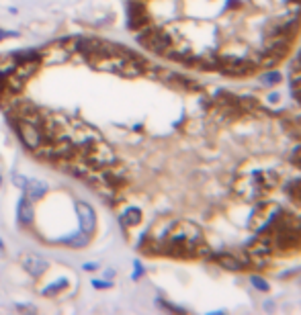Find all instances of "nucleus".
<instances>
[{
	"label": "nucleus",
	"mask_w": 301,
	"mask_h": 315,
	"mask_svg": "<svg viewBox=\"0 0 301 315\" xmlns=\"http://www.w3.org/2000/svg\"><path fill=\"white\" fill-rule=\"evenodd\" d=\"M299 64H301V53H299Z\"/></svg>",
	"instance_id": "25"
},
{
	"label": "nucleus",
	"mask_w": 301,
	"mask_h": 315,
	"mask_svg": "<svg viewBox=\"0 0 301 315\" xmlns=\"http://www.w3.org/2000/svg\"><path fill=\"white\" fill-rule=\"evenodd\" d=\"M90 282H92L94 289H101V291L111 289V286H113V282H111V280H99V279H94V280H90Z\"/></svg>",
	"instance_id": "16"
},
{
	"label": "nucleus",
	"mask_w": 301,
	"mask_h": 315,
	"mask_svg": "<svg viewBox=\"0 0 301 315\" xmlns=\"http://www.w3.org/2000/svg\"><path fill=\"white\" fill-rule=\"evenodd\" d=\"M76 215L80 229L88 236H94V231H97V213H94V209L84 201H76Z\"/></svg>",
	"instance_id": "3"
},
{
	"label": "nucleus",
	"mask_w": 301,
	"mask_h": 315,
	"mask_svg": "<svg viewBox=\"0 0 301 315\" xmlns=\"http://www.w3.org/2000/svg\"><path fill=\"white\" fill-rule=\"evenodd\" d=\"M263 80L268 82V84H277V82H281V74H277V72H268V74L263 76Z\"/></svg>",
	"instance_id": "18"
},
{
	"label": "nucleus",
	"mask_w": 301,
	"mask_h": 315,
	"mask_svg": "<svg viewBox=\"0 0 301 315\" xmlns=\"http://www.w3.org/2000/svg\"><path fill=\"white\" fill-rule=\"evenodd\" d=\"M287 193H289V197L295 201V205H301V182L291 184L289 188H287Z\"/></svg>",
	"instance_id": "14"
},
{
	"label": "nucleus",
	"mask_w": 301,
	"mask_h": 315,
	"mask_svg": "<svg viewBox=\"0 0 301 315\" xmlns=\"http://www.w3.org/2000/svg\"><path fill=\"white\" fill-rule=\"evenodd\" d=\"M121 223L123 227H138L142 223V211L138 207H127L121 213Z\"/></svg>",
	"instance_id": "11"
},
{
	"label": "nucleus",
	"mask_w": 301,
	"mask_h": 315,
	"mask_svg": "<svg viewBox=\"0 0 301 315\" xmlns=\"http://www.w3.org/2000/svg\"><path fill=\"white\" fill-rule=\"evenodd\" d=\"M99 268H101V264H97V262H84V264H82V270H84V272H94Z\"/></svg>",
	"instance_id": "20"
},
{
	"label": "nucleus",
	"mask_w": 301,
	"mask_h": 315,
	"mask_svg": "<svg viewBox=\"0 0 301 315\" xmlns=\"http://www.w3.org/2000/svg\"><path fill=\"white\" fill-rule=\"evenodd\" d=\"M17 219L21 225H31L35 221V207H33V201H29L25 195L19 199L17 203Z\"/></svg>",
	"instance_id": "6"
},
{
	"label": "nucleus",
	"mask_w": 301,
	"mask_h": 315,
	"mask_svg": "<svg viewBox=\"0 0 301 315\" xmlns=\"http://www.w3.org/2000/svg\"><path fill=\"white\" fill-rule=\"evenodd\" d=\"M291 164H293V166H297L299 170H301V147H295L293 149V154H291Z\"/></svg>",
	"instance_id": "17"
},
{
	"label": "nucleus",
	"mask_w": 301,
	"mask_h": 315,
	"mask_svg": "<svg viewBox=\"0 0 301 315\" xmlns=\"http://www.w3.org/2000/svg\"><path fill=\"white\" fill-rule=\"evenodd\" d=\"M252 282H254V286H258V289H261V291H266V289H268V286L264 284V280H263V279H256V277H254V279H252Z\"/></svg>",
	"instance_id": "21"
},
{
	"label": "nucleus",
	"mask_w": 301,
	"mask_h": 315,
	"mask_svg": "<svg viewBox=\"0 0 301 315\" xmlns=\"http://www.w3.org/2000/svg\"><path fill=\"white\" fill-rule=\"evenodd\" d=\"M152 23V17H150V12H144V15H140V17H133V19H127V27L131 31H140V29H144L146 25H150Z\"/></svg>",
	"instance_id": "13"
},
{
	"label": "nucleus",
	"mask_w": 301,
	"mask_h": 315,
	"mask_svg": "<svg viewBox=\"0 0 301 315\" xmlns=\"http://www.w3.org/2000/svg\"><path fill=\"white\" fill-rule=\"evenodd\" d=\"M0 186H2V174H0Z\"/></svg>",
	"instance_id": "24"
},
{
	"label": "nucleus",
	"mask_w": 301,
	"mask_h": 315,
	"mask_svg": "<svg viewBox=\"0 0 301 315\" xmlns=\"http://www.w3.org/2000/svg\"><path fill=\"white\" fill-rule=\"evenodd\" d=\"M10 180H12V184H15L17 188H21V190H23V188L27 186V180H29V178H27L25 174H19V172H12V174H10Z\"/></svg>",
	"instance_id": "15"
},
{
	"label": "nucleus",
	"mask_w": 301,
	"mask_h": 315,
	"mask_svg": "<svg viewBox=\"0 0 301 315\" xmlns=\"http://www.w3.org/2000/svg\"><path fill=\"white\" fill-rule=\"evenodd\" d=\"M90 240H92V236H88L82 229H78L68 238L58 240V244H64V245H68V248H72V250H82V248H86V245L90 244Z\"/></svg>",
	"instance_id": "7"
},
{
	"label": "nucleus",
	"mask_w": 301,
	"mask_h": 315,
	"mask_svg": "<svg viewBox=\"0 0 301 315\" xmlns=\"http://www.w3.org/2000/svg\"><path fill=\"white\" fill-rule=\"evenodd\" d=\"M8 37H21L19 31H6V29H0V41L2 39H8Z\"/></svg>",
	"instance_id": "19"
},
{
	"label": "nucleus",
	"mask_w": 301,
	"mask_h": 315,
	"mask_svg": "<svg viewBox=\"0 0 301 315\" xmlns=\"http://www.w3.org/2000/svg\"><path fill=\"white\" fill-rule=\"evenodd\" d=\"M17 309L19 311H35V307H31V305H19V303H17Z\"/></svg>",
	"instance_id": "22"
},
{
	"label": "nucleus",
	"mask_w": 301,
	"mask_h": 315,
	"mask_svg": "<svg viewBox=\"0 0 301 315\" xmlns=\"http://www.w3.org/2000/svg\"><path fill=\"white\" fill-rule=\"evenodd\" d=\"M211 260H215L217 264L224 266V268H227V270H238V268H242V264H244L238 256L227 254V252H224V254H213Z\"/></svg>",
	"instance_id": "9"
},
{
	"label": "nucleus",
	"mask_w": 301,
	"mask_h": 315,
	"mask_svg": "<svg viewBox=\"0 0 301 315\" xmlns=\"http://www.w3.org/2000/svg\"><path fill=\"white\" fill-rule=\"evenodd\" d=\"M39 53H41V64H45V66H60V64H66L68 60L74 56L70 47L58 43V41H56L53 45L41 47Z\"/></svg>",
	"instance_id": "2"
},
{
	"label": "nucleus",
	"mask_w": 301,
	"mask_h": 315,
	"mask_svg": "<svg viewBox=\"0 0 301 315\" xmlns=\"http://www.w3.org/2000/svg\"><path fill=\"white\" fill-rule=\"evenodd\" d=\"M0 252H4V240L0 238Z\"/></svg>",
	"instance_id": "23"
},
{
	"label": "nucleus",
	"mask_w": 301,
	"mask_h": 315,
	"mask_svg": "<svg viewBox=\"0 0 301 315\" xmlns=\"http://www.w3.org/2000/svg\"><path fill=\"white\" fill-rule=\"evenodd\" d=\"M8 60L12 64H25V62H41L39 49H21V51H8Z\"/></svg>",
	"instance_id": "8"
},
{
	"label": "nucleus",
	"mask_w": 301,
	"mask_h": 315,
	"mask_svg": "<svg viewBox=\"0 0 301 315\" xmlns=\"http://www.w3.org/2000/svg\"><path fill=\"white\" fill-rule=\"evenodd\" d=\"M15 129H17V133H19L23 145H25L27 149H31V152L45 143L43 131H41L39 127H35V125H31V123H25V121L19 119V123L15 125Z\"/></svg>",
	"instance_id": "1"
},
{
	"label": "nucleus",
	"mask_w": 301,
	"mask_h": 315,
	"mask_svg": "<svg viewBox=\"0 0 301 315\" xmlns=\"http://www.w3.org/2000/svg\"><path fill=\"white\" fill-rule=\"evenodd\" d=\"M49 190V184L45 180H39V178H29L27 180V186L23 188V195L29 199V201H41Z\"/></svg>",
	"instance_id": "5"
},
{
	"label": "nucleus",
	"mask_w": 301,
	"mask_h": 315,
	"mask_svg": "<svg viewBox=\"0 0 301 315\" xmlns=\"http://www.w3.org/2000/svg\"><path fill=\"white\" fill-rule=\"evenodd\" d=\"M41 68V62H25V64H15V74L21 80H31Z\"/></svg>",
	"instance_id": "10"
},
{
	"label": "nucleus",
	"mask_w": 301,
	"mask_h": 315,
	"mask_svg": "<svg viewBox=\"0 0 301 315\" xmlns=\"http://www.w3.org/2000/svg\"><path fill=\"white\" fill-rule=\"evenodd\" d=\"M68 284H70V280H68V279H58L56 282H51L49 286H45V289L43 291H41V295H43V297H58L62 291H66L68 289Z\"/></svg>",
	"instance_id": "12"
},
{
	"label": "nucleus",
	"mask_w": 301,
	"mask_h": 315,
	"mask_svg": "<svg viewBox=\"0 0 301 315\" xmlns=\"http://www.w3.org/2000/svg\"><path fill=\"white\" fill-rule=\"evenodd\" d=\"M21 266L25 268V272H29L33 279H41L49 270L47 260H43L41 256H35V254H23L21 256Z\"/></svg>",
	"instance_id": "4"
}]
</instances>
